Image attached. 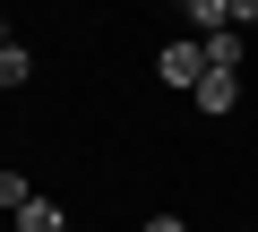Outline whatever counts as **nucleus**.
I'll list each match as a JSON object with an SVG mask.
<instances>
[{
    "mask_svg": "<svg viewBox=\"0 0 258 232\" xmlns=\"http://www.w3.org/2000/svg\"><path fill=\"white\" fill-rule=\"evenodd\" d=\"M0 206H9V215H26V206H35V189H26V172H18V164L0 172Z\"/></svg>",
    "mask_w": 258,
    "mask_h": 232,
    "instance_id": "39448f33",
    "label": "nucleus"
},
{
    "mask_svg": "<svg viewBox=\"0 0 258 232\" xmlns=\"http://www.w3.org/2000/svg\"><path fill=\"white\" fill-rule=\"evenodd\" d=\"M138 232H189V223H181V215H147Z\"/></svg>",
    "mask_w": 258,
    "mask_h": 232,
    "instance_id": "0eeeda50",
    "label": "nucleus"
},
{
    "mask_svg": "<svg viewBox=\"0 0 258 232\" xmlns=\"http://www.w3.org/2000/svg\"><path fill=\"white\" fill-rule=\"evenodd\" d=\"M26 78H35V52H26V43H0V86H9V95H18Z\"/></svg>",
    "mask_w": 258,
    "mask_h": 232,
    "instance_id": "f03ea898",
    "label": "nucleus"
},
{
    "mask_svg": "<svg viewBox=\"0 0 258 232\" xmlns=\"http://www.w3.org/2000/svg\"><path fill=\"white\" fill-rule=\"evenodd\" d=\"M189 26H198V43H207V35H232V9H215V0H189Z\"/></svg>",
    "mask_w": 258,
    "mask_h": 232,
    "instance_id": "20e7f679",
    "label": "nucleus"
},
{
    "mask_svg": "<svg viewBox=\"0 0 258 232\" xmlns=\"http://www.w3.org/2000/svg\"><path fill=\"white\" fill-rule=\"evenodd\" d=\"M155 78H164V86H181V95H198V86L215 78V69H207V43H198V35L164 43V52H155Z\"/></svg>",
    "mask_w": 258,
    "mask_h": 232,
    "instance_id": "f257e3e1",
    "label": "nucleus"
},
{
    "mask_svg": "<svg viewBox=\"0 0 258 232\" xmlns=\"http://www.w3.org/2000/svg\"><path fill=\"white\" fill-rule=\"evenodd\" d=\"M18 232H60V206H52V198H35V206L18 215Z\"/></svg>",
    "mask_w": 258,
    "mask_h": 232,
    "instance_id": "423d86ee",
    "label": "nucleus"
},
{
    "mask_svg": "<svg viewBox=\"0 0 258 232\" xmlns=\"http://www.w3.org/2000/svg\"><path fill=\"white\" fill-rule=\"evenodd\" d=\"M189 103H198V112H215V121H224V112H232V103H241V86H232V78H207V86H198V95H189Z\"/></svg>",
    "mask_w": 258,
    "mask_h": 232,
    "instance_id": "7ed1b4c3",
    "label": "nucleus"
}]
</instances>
